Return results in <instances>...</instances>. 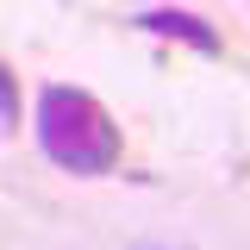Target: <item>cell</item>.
Masks as SVG:
<instances>
[{"label": "cell", "mask_w": 250, "mask_h": 250, "mask_svg": "<svg viewBox=\"0 0 250 250\" xmlns=\"http://www.w3.org/2000/svg\"><path fill=\"white\" fill-rule=\"evenodd\" d=\"M138 31H156V38H182V44H194L200 57H219V31L200 19V13H188V6H150V13H138L131 19Z\"/></svg>", "instance_id": "obj_2"}, {"label": "cell", "mask_w": 250, "mask_h": 250, "mask_svg": "<svg viewBox=\"0 0 250 250\" xmlns=\"http://www.w3.org/2000/svg\"><path fill=\"white\" fill-rule=\"evenodd\" d=\"M38 150L50 156L57 169H69V175H113L125 144H119L113 113L88 88L50 82V88L38 94Z\"/></svg>", "instance_id": "obj_1"}, {"label": "cell", "mask_w": 250, "mask_h": 250, "mask_svg": "<svg viewBox=\"0 0 250 250\" xmlns=\"http://www.w3.org/2000/svg\"><path fill=\"white\" fill-rule=\"evenodd\" d=\"M13 119H19V88H13V69L0 62V131H13Z\"/></svg>", "instance_id": "obj_3"}]
</instances>
